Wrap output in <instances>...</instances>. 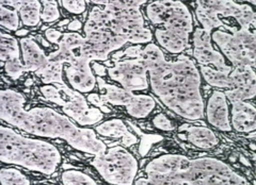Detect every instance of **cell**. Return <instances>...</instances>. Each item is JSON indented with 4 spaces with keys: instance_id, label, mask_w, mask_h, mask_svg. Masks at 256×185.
I'll list each match as a JSON object with an SVG mask.
<instances>
[{
    "instance_id": "1",
    "label": "cell",
    "mask_w": 256,
    "mask_h": 185,
    "mask_svg": "<svg viewBox=\"0 0 256 185\" xmlns=\"http://www.w3.org/2000/svg\"><path fill=\"white\" fill-rule=\"evenodd\" d=\"M139 59L148 68L152 92L164 106L184 119H204L202 78L194 60L180 55L168 61L162 48L153 42L142 47Z\"/></svg>"
},
{
    "instance_id": "2",
    "label": "cell",
    "mask_w": 256,
    "mask_h": 185,
    "mask_svg": "<svg viewBox=\"0 0 256 185\" xmlns=\"http://www.w3.org/2000/svg\"><path fill=\"white\" fill-rule=\"evenodd\" d=\"M25 95L13 88L0 92V118L9 126L43 139L66 141L75 150L100 156L107 145L92 128L77 126L68 116L48 107L25 109Z\"/></svg>"
},
{
    "instance_id": "3",
    "label": "cell",
    "mask_w": 256,
    "mask_h": 185,
    "mask_svg": "<svg viewBox=\"0 0 256 185\" xmlns=\"http://www.w3.org/2000/svg\"><path fill=\"white\" fill-rule=\"evenodd\" d=\"M144 173L153 185L250 184L230 164L210 157L190 159L178 154L160 155L148 161Z\"/></svg>"
},
{
    "instance_id": "4",
    "label": "cell",
    "mask_w": 256,
    "mask_h": 185,
    "mask_svg": "<svg viewBox=\"0 0 256 185\" xmlns=\"http://www.w3.org/2000/svg\"><path fill=\"white\" fill-rule=\"evenodd\" d=\"M0 161L2 164H12L28 171L52 176L62 163L60 150L52 143L31 139L0 126Z\"/></svg>"
},
{
    "instance_id": "5",
    "label": "cell",
    "mask_w": 256,
    "mask_h": 185,
    "mask_svg": "<svg viewBox=\"0 0 256 185\" xmlns=\"http://www.w3.org/2000/svg\"><path fill=\"white\" fill-rule=\"evenodd\" d=\"M102 5L107 16V28L116 35L123 36L134 45H146L153 41L154 34L146 27L140 6L146 0L136 1H91Z\"/></svg>"
},
{
    "instance_id": "6",
    "label": "cell",
    "mask_w": 256,
    "mask_h": 185,
    "mask_svg": "<svg viewBox=\"0 0 256 185\" xmlns=\"http://www.w3.org/2000/svg\"><path fill=\"white\" fill-rule=\"evenodd\" d=\"M164 2L162 19L153 34L160 48L171 54H180L190 47L194 17L184 2L173 0H164Z\"/></svg>"
},
{
    "instance_id": "7",
    "label": "cell",
    "mask_w": 256,
    "mask_h": 185,
    "mask_svg": "<svg viewBox=\"0 0 256 185\" xmlns=\"http://www.w3.org/2000/svg\"><path fill=\"white\" fill-rule=\"evenodd\" d=\"M91 165L104 181L116 185H132L139 172L138 160L124 146L107 148L102 155L95 156Z\"/></svg>"
},
{
    "instance_id": "8",
    "label": "cell",
    "mask_w": 256,
    "mask_h": 185,
    "mask_svg": "<svg viewBox=\"0 0 256 185\" xmlns=\"http://www.w3.org/2000/svg\"><path fill=\"white\" fill-rule=\"evenodd\" d=\"M232 33L220 29L212 32V42L218 46L223 57L228 59L232 67L251 66L255 68L256 38L251 29H232Z\"/></svg>"
},
{
    "instance_id": "9",
    "label": "cell",
    "mask_w": 256,
    "mask_h": 185,
    "mask_svg": "<svg viewBox=\"0 0 256 185\" xmlns=\"http://www.w3.org/2000/svg\"><path fill=\"white\" fill-rule=\"evenodd\" d=\"M102 102L116 107H124L127 114L132 118L148 117L156 108V100L148 94H134L123 87L109 84L102 77L96 78Z\"/></svg>"
},
{
    "instance_id": "10",
    "label": "cell",
    "mask_w": 256,
    "mask_h": 185,
    "mask_svg": "<svg viewBox=\"0 0 256 185\" xmlns=\"http://www.w3.org/2000/svg\"><path fill=\"white\" fill-rule=\"evenodd\" d=\"M114 66L107 68L109 78L132 93L148 91L150 87L148 72L141 59L112 60Z\"/></svg>"
},
{
    "instance_id": "11",
    "label": "cell",
    "mask_w": 256,
    "mask_h": 185,
    "mask_svg": "<svg viewBox=\"0 0 256 185\" xmlns=\"http://www.w3.org/2000/svg\"><path fill=\"white\" fill-rule=\"evenodd\" d=\"M62 101L60 106L63 113L73 118L80 127L98 125L104 118V113L92 104H90L84 94L66 85H59Z\"/></svg>"
},
{
    "instance_id": "12",
    "label": "cell",
    "mask_w": 256,
    "mask_h": 185,
    "mask_svg": "<svg viewBox=\"0 0 256 185\" xmlns=\"http://www.w3.org/2000/svg\"><path fill=\"white\" fill-rule=\"evenodd\" d=\"M86 43L80 53L86 55L92 62L107 61L112 51L118 50L127 42L123 36L116 35L109 30H96L86 33Z\"/></svg>"
},
{
    "instance_id": "13",
    "label": "cell",
    "mask_w": 256,
    "mask_h": 185,
    "mask_svg": "<svg viewBox=\"0 0 256 185\" xmlns=\"http://www.w3.org/2000/svg\"><path fill=\"white\" fill-rule=\"evenodd\" d=\"M192 44H194V57L198 65L214 66L220 70H232L233 67L226 63V58L214 48L212 33L203 28L196 27L192 32Z\"/></svg>"
},
{
    "instance_id": "14",
    "label": "cell",
    "mask_w": 256,
    "mask_h": 185,
    "mask_svg": "<svg viewBox=\"0 0 256 185\" xmlns=\"http://www.w3.org/2000/svg\"><path fill=\"white\" fill-rule=\"evenodd\" d=\"M92 61L86 55L79 53L64 66L70 87L82 94H90L96 85V77L90 64Z\"/></svg>"
},
{
    "instance_id": "15",
    "label": "cell",
    "mask_w": 256,
    "mask_h": 185,
    "mask_svg": "<svg viewBox=\"0 0 256 185\" xmlns=\"http://www.w3.org/2000/svg\"><path fill=\"white\" fill-rule=\"evenodd\" d=\"M230 88L224 92L228 102L251 100L256 94V75L251 66H235L230 72Z\"/></svg>"
},
{
    "instance_id": "16",
    "label": "cell",
    "mask_w": 256,
    "mask_h": 185,
    "mask_svg": "<svg viewBox=\"0 0 256 185\" xmlns=\"http://www.w3.org/2000/svg\"><path fill=\"white\" fill-rule=\"evenodd\" d=\"M204 118L207 124L221 132H232L228 101L226 94L214 91L208 96L204 108Z\"/></svg>"
},
{
    "instance_id": "17",
    "label": "cell",
    "mask_w": 256,
    "mask_h": 185,
    "mask_svg": "<svg viewBox=\"0 0 256 185\" xmlns=\"http://www.w3.org/2000/svg\"><path fill=\"white\" fill-rule=\"evenodd\" d=\"M206 4L214 13L223 17H234L240 28L251 29L255 26L256 14L253 7L246 3H237L230 0H207Z\"/></svg>"
},
{
    "instance_id": "18",
    "label": "cell",
    "mask_w": 256,
    "mask_h": 185,
    "mask_svg": "<svg viewBox=\"0 0 256 185\" xmlns=\"http://www.w3.org/2000/svg\"><path fill=\"white\" fill-rule=\"evenodd\" d=\"M178 128V138L189 142L194 146L201 149H212L217 147L220 140L210 128L194 126L190 124H180Z\"/></svg>"
},
{
    "instance_id": "19",
    "label": "cell",
    "mask_w": 256,
    "mask_h": 185,
    "mask_svg": "<svg viewBox=\"0 0 256 185\" xmlns=\"http://www.w3.org/2000/svg\"><path fill=\"white\" fill-rule=\"evenodd\" d=\"M230 119L233 130L239 133H252L256 130V109L248 101L232 102Z\"/></svg>"
},
{
    "instance_id": "20",
    "label": "cell",
    "mask_w": 256,
    "mask_h": 185,
    "mask_svg": "<svg viewBox=\"0 0 256 185\" xmlns=\"http://www.w3.org/2000/svg\"><path fill=\"white\" fill-rule=\"evenodd\" d=\"M94 130L100 136H111V138L121 139L122 146L130 148L136 145L139 141V138L132 133L124 120L120 118H111L104 120L102 123L95 127Z\"/></svg>"
},
{
    "instance_id": "21",
    "label": "cell",
    "mask_w": 256,
    "mask_h": 185,
    "mask_svg": "<svg viewBox=\"0 0 256 185\" xmlns=\"http://www.w3.org/2000/svg\"><path fill=\"white\" fill-rule=\"evenodd\" d=\"M20 44L22 49V61L26 66L27 72H36L38 70L45 67L48 62H50V60H48V55L45 54L42 48L32 38H20Z\"/></svg>"
},
{
    "instance_id": "22",
    "label": "cell",
    "mask_w": 256,
    "mask_h": 185,
    "mask_svg": "<svg viewBox=\"0 0 256 185\" xmlns=\"http://www.w3.org/2000/svg\"><path fill=\"white\" fill-rule=\"evenodd\" d=\"M2 5L13 7L18 12L22 25L26 27H36L41 21L42 2L38 0H15V1H2Z\"/></svg>"
},
{
    "instance_id": "23",
    "label": "cell",
    "mask_w": 256,
    "mask_h": 185,
    "mask_svg": "<svg viewBox=\"0 0 256 185\" xmlns=\"http://www.w3.org/2000/svg\"><path fill=\"white\" fill-rule=\"evenodd\" d=\"M198 71L201 78L208 85L217 88H224V90L230 88V72L232 70H220L212 68V66L198 65Z\"/></svg>"
},
{
    "instance_id": "24",
    "label": "cell",
    "mask_w": 256,
    "mask_h": 185,
    "mask_svg": "<svg viewBox=\"0 0 256 185\" xmlns=\"http://www.w3.org/2000/svg\"><path fill=\"white\" fill-rule=\"evenodd\" d=\"M196 18L204 30L212 32L214 30L220 29L224 26L223 21L219 18L217 14H214L205 1H196L194 3Z\"/></svg>"
},
{
    "instance_id": "25",
    "label": "cell",
    "mask_w": 256,
    "mask_h": 185,
    "mask_svg": "<svg viewBox=\"0 0 256 185\" xmlns=\"http://www.w3.org/2000/svg\"><path fill=\"white\" fill-rule=\"evenodd\" d=\"M63 71H64V64L57 61L48 62L47 65L42 69L34 72L36 76L41 79L43 84H52L57 83L59 85H66V82L63 80Z\"/></svg>"
},
{
    "instance_id": "26",
    "label": "cell",
    "mask_w": 256,
    "mask_h": 185,
    "mask_svg": "<svg viewBox=\"0 0 256 185\" xmlns=\"http://www.w3.org/2000/svg\"><path fill=\"white\" fill-rule=\"evenodd\" d=\"M0 60L2 63L12 59H20V44L11 34L4 33L2 31L0 33Z\"/></svg>"
},
{
    "instance_id": "27",
    "label": "cell",
    "mask_w": 256,
    "mask_h": 185,
    "mask_svg": "<svg viewBox=\"0 0 256 185\" xmlns=\"http://www.w3.org/2000/svg\"><path fill=\"white\" fill-rule=\"evenodd\" d=\"M0 181L2 185H30L32 183L25 174L14 167H2L0 170Z\"/></svg>"
},
{
    "instance_id": "28",
    "label": "cell",
    "mask_w": 256,
    "mask_h": 185,
    "mask_svg": "<svg viewBox=\"0 0 256 185\" xmlns=\"http://www.w3.org/2000/svg\"><path fill=\"white\" fill-rule=\"evenodd\" d=\"M61 183L64 185H95L92 177L77 170H66L61 174Z\"/></svg>"
},
{
    "instance_id": "29",
    "label": "cell",
    "mask_w": 256,
    "mask_h": 185,
    "mask_svg": "<svg viewBox=\"0 0 256 185\" xmlns=\"http://www.w3.org/2000/svg\"><path fill=\"white\" fill-rule=\"evenodd\" d=\"M0 25L9 31H18L20 28L18 12L13 7L0 4Z\"/></svg>"
},
{
    "instance_id": "30",
    "label": "cell",
    "mask_w": 256,
    "mask_h": 185,
    "mask_svg": "<svg viewBox=\"0 0 256 185\" xmlns=\"http://www.w3.org/2000/svg\"><path fill=\"white\" fill-rule=\"evenodd\" d=\"M42 5V14H41V19L46 22H54L56 20H58L61 16L60 10L58 7L59 2L56 1V0H43Z\"/></svg>"
},
{
    "instance_id": "31",
    "label": "cell",
    "mask_w": 256,
    "mask_h": 185,
    "mask_svg": "<svg viewBox=\"0 0 256 185\" xmlns=\"http://www.w3.org/2000/svg\"><path fill=\"white\" fill-rule=\"evenodd\" d=\"M2 68L6 75L13 80L20 79L25 72H27L25 64L22 62L20 59L8 60L6 62L2 63Z\"/></svg>"
},
{
    "instance_id": "32",
    "label": "cell",
    "mask_w": 256,
    "mask_h": 185,
    "mask_svg": "<svg viewBox=\"0 0 256 185\" xmlns=\"http://www.w3.org/2000/svg\"><path fill=\"white\" fill-rule=\"evenodd\" d=\"M130 125H132L130 123H128ZM132 128L134 129L136 131H137L139 134H141L142 136V140H141V143H140V146H139V154L141 157H144L148 155V152L150 151V149L152 148V146H153L154 144L162 141L164 138L162 136L160 135H153V134H142L141 131L139 130V129L136 128L134 125H132Z\"/></svg>"
},
{
    "instance_id": "33",
    "label": "cell",
    "mask_w": 256,
    "mask_h": 185,
    "mask_svg": "<svg viewBox=\"0 0 256 185\" xmlns=\"http://www.w3.org/2000/svg\"><path fill=\"white\" fill-rule=\"evenodd\" d=\"M152 124H153V126L157 130H160L162 132H171L176 129L174 123L164 113H162V112H159V113H157L153 117V119H152Z\"/></svg>"
},
{
    "instance_id": "34",
    "label": "cell",
    "mask_w": 256,
    "mask_h": 185,
    "mask_svg": "<svg viewBox=\"0 0 256 185\" xmlns=\"http://www.w3.org/2000/svg\"><path fill=\"white\" fill-rule=\"evenodd\" d=\"M59 3L64 10L74 15L84 14L86 10V2L84 0H62Z\"/></svg>"
},
{
    "instance_id": "35",
    "label": "cell",
    "mask_w": 256,
    "mask_h": 185,
    "mask_svg": "<svg viewBox=\"0 0 256 185\" xmlns=\"http://www.w3.org/2000/svg\"><path fill=\"white\" fill-rule=\"evenodd\" d=\"M86 100L92 106L98 108L104 114H110L111 113V110L109 109V107L107 104H105L102 102V98H100V95L98 93H90L86 95Z\"/></svg>"
},
{
    "instance_id": "36",
    "label": "cell",
    "mask_w": 256,
    "mask_h": 185,
    "mask_svg": "<svg viewBox=\"0 0 256 185\" xmlns=\"http://www.w3.org/2000/svg\"><path fill=\"white\" fill-rule=\"evenodd\" d=\"M62 36H63V32H60L57 29L50 28L45 30V38L52 44H59Z\"/></svg>"
},
{
    "instance_id": "37",
    "label": "cell",
    "mask_w": 256,
    "mask_h": 185,
    "mask_svg": "<svg viewBox=\"0 0 256 185\" xmlns=\"http://www.w3.org/2000/svg\"><path fill=\"white\" fill-rule=\"evenodd\" d=\"M93 69H94L95 75L98 77H104L107 74V68L98 64V62H93Z\"/></svg>"
},
{
    "instance_id": "38",
    "label": "cell",
    "mask_w": 256,
    "mask_h": 185,
    "mask_svg": "<svg viewBox=\"0 0 256 185\" xmlns=\"http://www.w3.org/2000/svg\"><path fill=\"white\" fill-rule=\"evenodd\" d=\"M82 29H84V25H82V22L78 19L72 20L68 25V30L70 32H77Z\"/></svg>"
},
{
    "instance_id": "39",
    "label": "cell",
    "mask_w": 256,
    "mask_h": 185,
    "mask_svg": "<svg viewBox=\"0 0 256 185\" xmlns=\"http://www.w3.org/2000/svg\"><path fill=\"white\" fill-rule=\"evenodd\" d=\"M134 184H136V185H148V184H150V180L148 179V177H141V178H138L137 180H136L134 182Z\"/></svg>"
},
{
    "instance_id": "40",
    "label": "cell",
    "mask_w": 256,
    "mask_h": 185,
    "mask_svg": "<svg viewBox=\"0 0 256 185\" xmlns=\"http://www.w3.org/2000/svg\"><path fill=\"white\" fill-rule=\"evenodd\" d=\"M28 33H29V30H27V29H18V31L15 32V35L18 37L24 38V37H26L28 35Z\"/></svg>"
},
{
    "instance_id": "41",
    "label": "cell",
    "mask_w": 256,
    "mask_h": 185,
    "mask_svg": "<svg viewBox=\"0 0 256 185\" xmlns=\"http://www.w3.org/2000/svg\"><path fill=\"white\" fill-rule=\"evenodd\" d=\"M238 160H239V162H240V163H242L244 165H246V166H251L249 161H248L244 156H239Z\"/></svg>"
},
{
    "instance_id": "42",
    "label": "cell",
    "mask_w": 256,
    "mask_h": 185,
    "mask_svg": "<svg viewBox=\"0 0 256 185\" xmlns=\"http://www.w3.org/2000/svg\"><path fill=\"white\" fill-rule=\"evenodd\" d=\"M70 21L68 20V19H64V20H62V21H60L59 23H58V26L59 27H63V26H66V25H68Z\"/></svg>"
},
{
    "instance_id": "43",
    "label": "cell",
    "mask_w": 256,
    "mask_h": 185,
    "mask_svg": "<svg viewBox=\"0 0 256 185\" xmlns=\"http://www.w3.org/2000/svg\"><path fill=\"white\" fill-rule=\"evenodd\" d=\"M25 84H26L27 86H30V85H32V84H34V80H32L31 78H28V79L26 80V82H25Z\"/></svg>"
},
{
    "instance_id": "44",
    "label": "cell",
    "mask_w": 256,
    "mask_h": 185,
    "mask_svg": "<svg viewBox=\"0 0 256 185\" xmlns=\"http://www.w3.org/2000/svg\"><path fill=\"white\" fill-rule=\"evenodd\" d=\"M249 147H250V149H251L252 151H255V143H254V141L249 145Z\"/></svg>"
}]
</instances>
